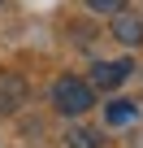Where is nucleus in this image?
<instances>
[{
  "label": "nucleus",
  "mask_w": 143,
  "mask_h": 148,
  "mask_svg": "<svg viewBox=\"0 0 143 148\" xmlns=\"http://www.w3.org/2000/svg\"><path fill=\"white\" fill-rule=\"evenodd\" d=\"M83 5H87L91 13H108V18H113V13H117L121 5H126V0H83Z\"/></svg>",
  "instance_id": "0eeeda50"
},
{
  "label": "nucleus",
  "mask_w": 143,
  "mask_h": 148,
  "mask_svg": "<svg viewBox=\"0 0 143 148\" xmlns=\"http://www.w3.org/2000/svg\"><path fill=\"white\" fill-rule=\"evenodd\" d=\"M104 118H108L113 126H130V122H134V105H130V100H113V105L104 109Z\"/></svg>",
  "instance_id": "423d86ee"
},
{
  "label": "nucleus",
  "mask_w": 143,
  "mask_h": 148,
  "mask_svg": "<svg viewBox=\"0 0 143 148\" xmlns=\"http://www.w3.org/2000/svg\"><path fill=\"white\" fill-rule=\"evenodd\" d=\"M113 39L126 44V48H139L143 44V18L130 13V9H117L113 13Z\"/></svg>",
  "instance_id": "20e7f679"
},
{
  "label": "nucleus",
  "mask_w": 143,
  "mask_h": 148,
  "mask_svg": "<svg viewBox=\"0 0 143 148\" xmlns=\"http://www.w3.org/2000/svg\"><path fill=\"white\" fill-rule=\"evenodd\" d=\"M130 70H134L130 61H96L87 83H91L96 92H113V87H121V83L130 79Z\"/></svg>",
  "instance_id": "f03ea898"
},
{
  "label": "nucleus",
  "mask_w": 143,
  "mask_h": 148,
  "mask_svg": "<svg viewBox=\"0 0 143 148\" xmlns=\"http://www.w3.org/2000/svg\"><path fill=\"white\" fill-rule=\"evenodd\" d=\"M26 105V79L13 70H0V118H9Z\"/></svg>",
  "instance_id": "7ed1b4c3"
},
{
  "label": "nucleus",
  "mask_w": 143,
  "mask_h": 148,
  "mask_svg": "<svg viewBox=\"0 0 143 148\" xmlns=\"http://www.w3.org/2000/svg\"><path fill=\"white\" fill-rule=\"evenodd\" d=\"M52 105L65 118H78V113L96 109V87L87 79H78V74H61V79L52 83Z\"/></svg>",
  "instance_id": "f257e3e1"
},
{
  "label": "nucleus",
  "mask_w": 143,
  "mask_h": 148,
  "mask_svg": "<svg viewBox=\"0 0 143 148\" xmlns=\"http://www.w3.org/2000/svg\"><path fill=\"white\" fill-rule=\"evenodd\" d=\"M65 144L69 148H100V131H91V126H74L65 135Z\"/></svg>",
  "instance_id": "39448f33"
}]
</instances>
